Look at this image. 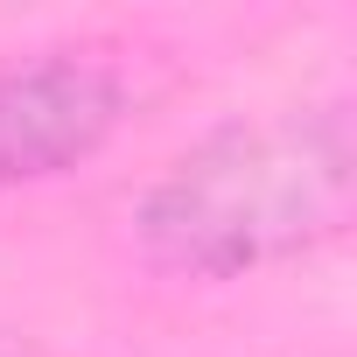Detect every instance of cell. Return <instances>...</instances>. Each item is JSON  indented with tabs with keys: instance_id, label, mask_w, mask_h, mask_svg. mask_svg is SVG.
Returning <instances> with one entry per match:
<instances>
[{
	"instance_id": "obj_1",
	"label": "cell",
	"mask_w": 357,
	"mask_h": 357,
	"mask_svg": "<svg viewBox=\"0 0 357 357\" xmlns=\"http://www.w3.org/2000/svg\"><path fill=\"white\" fill-rule=\"evenodd\" d=\"M350 190H357L350 112L315 105L218 126L140 197L133 225L168 273L231 280L336 238L350 225Z\"/></svg>"
},
{
	"instance_id": "obj_2",
	"label": "cell",
	"mask_w": 357,
	"mask_h": 357,
	"mask_svg": "<svg viewBox=\"0 0 357 357\" xmlns=\"http://www.w3.org/2000/svg\"><path fill=\"white\" fill-rule=\"evenodd\" d=\"M126 112V84L77 50H50L0 70V190L91 161Z\"/></svg>"
},
{
	"instance_id": "obj_3",
	"label": "cell",
	"mask_w": 357,
	"mask_h": 357,
	"mask_svg": "<svg viewBox=\"0 0 357 357\" xmlns=\"http://www.w3.org/2000/svg\"><path fill=\"white\" fill-rule=\"evenodd\" d=\"M0 357H22V343H15V336H8V329H0Z\"/></svg>"
}]
</instances>
